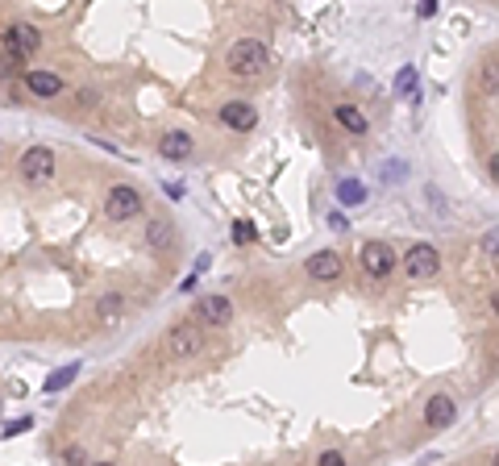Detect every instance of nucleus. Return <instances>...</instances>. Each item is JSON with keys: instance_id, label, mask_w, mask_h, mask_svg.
Wrapping results in <instances>:
<instances>
[{"instance_id": "6ab92c4d", "label": "nucleus", "mask_w": 499, "mask_h": 466, "mask_svg": "<svg viewBox=\"0 0 499 466\" xmlns=\"http://www.w3.org/2000/svg\"><path fill=\"white\" fill-rule=\"evenodd\" d=\"M75 375H79V363H67V367H58V371L46 379V396H54V392L71 388V383H75Z\"/></svg>"}, {"instance_id": "412c9836", "label": "nucleus", "mask_w": 499, "mask_h": 466, "mask_svg": "<svg viewBox=\"0 0 499 466\" xmlns=\"http://www.w3.org/2000/svg\"><path fill=\"white\" fill-rule=\"evenodd\" d=\"M29 425H33V421H29V417H21V421H12V425L4 429V438H17V433H25Z\"/></svg>"}, {"instance_id": "2eb2a0df", "label": "nucleus", "mask_w": 499, "mask_h": 466, "mask_svg": "<svg viewBox=\"0 0 499 466\" xmlns=\"http://www.w3.org/2000/svg\"><path fill=\"white\" fill-rule=\"evenodd\" d=\"M121 313H125V296H121V292H104V296L96 300V317H100L104 325H112Z\"/></svg>"}, {"instance_id": "f03ea898", "label": "nucleus", "mask_w": 499, "mask_h": 466, "mask_svg": "<svg viewBox=\"0 0 499 466\" xmlns=\"http://www.w3.org/2000/svg\"><path fill=\"white\" fill-rule=\"evenodd\" d=\"M104 213H108V221H133V217L142 213V192L129 188V183H117V188L104 196Z\"/></svg>"}, {"instance_id": "b1692460", "label": "nucleus", "mask_w": 499, "mask_h": 466, "mask_svg": "<svg viewBox=\"0 0 499 466\" xmlns=\"http://www.w3.org/2000/svg\"><path fill=\"white\" fill-rule=\"evenodd\" d=\"M167 196H171V200H183V183H167Z\"/></svg>"}, {"instance_id": "6e6552de", "label": "nucleus", "mask_w": 499, "mask_h": 466, "mask_svg": "<svg viewBox=\"0 0 499 466\" xmlns=\"http://www.w3.org/2000/svg\"><path fill=\"white\" fill-rule=\"evenodd\" d=\"M200 321L212 325V329H225V325L233 321V304H229V296H204V300H200Z\"/></svg>"}, {"instance_id": "5701e85b", "label": "nucleus", "mask_w": 499, "mask_h": 466, "mask_svg": "<svg viewBox=\"0 0 499 466\" xmlns=\"http://www.w3.org/2000/svg\"><path fill=\"white\" fill-rule=\"evenodd\" d=\"M67 463H87V454H83L79 446H71V450H67Z\"/></svg>"}, {"instance_id": "423d86ee", "label": "nucleus", "mask_w": 499, "mask_h": 466, "mask_svg": "<svg viewBox=\"0 0 499 466\" xmlns=\"http://www.w3.org/2000/svg\"><path fill=\"white\" fill-rule=\"evenodd\" d=\"M21 175H25L29 183H46V179L54 175V154H50L46 146H29V150L21 154Z\"/></svg>"}, {"instance_id": "0eeeda50", "label": "nucleus", "mask_w": 499, "mask_h": 466, "mask_svg": "<svg viewBox=\"0 0 499 466\" xmlns=\"http://www.w3.org/2000/svg\"><path fill=\"white\" fill-rule=\"evenodd\" d=\"M4 46H8L17 58H29V54H37L42 33H37L33 25H8V29H4Z\"/></svg>"}, {"instance_id": "a211bd4d", "label": "nucleus", "mask_w": 499, "mask_h": 466, "mask_svg": "<svg viewBox=\"0 0 499 466\" xmlns=\"http://www.w3.org/2000/svg\"><path fill=\"white\" fill-rule=\"evenodd\" d=\"M337 200L350 204V208H358V204H366V188H362L358 179H341V183H337Z\"/></svg>"}, {"instance_id": "aec40b11", "label": "nucleus", "mask_w": 499, "mask_h": 466, "mask_svg": "<svg viewBox=\"0 0 499 466\" xmlns=\"http://www.w3.org/2000/svg\"><path fill=\"white\" fill-rule=\"evenodd\" d=\"M254 238H258L254 221H233V242H237V246H250Z\"/></svg>"}, {"instance_id": "f257e3e1", "label": "nucleus", "mask_w": 499, "mask_h": 466, "mask_svg": "<svg viewBox=\"0 0 499 466\" xmlns=\"http://www.w3.org/2000/svg\"><path fill=\"white\" fill-rule=\"evenodd\" d=\"M229 71L237 75V79H258L267 67H271V54H267V46L258 42V38H242V42H233L229 46Z\"/></svg>"}, {"instance_id": "1a4fd4ad", "label": "nucleus", "mask_w": 499, "mask_h": 466, "mask_svg": "<svg viewBox=\"0 0 499 466\" xmlns=\"http://www.w3.org/2000/svg\"><path fill=\"white\" fill-rule=\"evenodd\" d=\"M308 275L321 279V283H333V279L341 275V254H337V250H316V254L308 258Z\"/></svg>"}, {"instance_id": "20e7f679", "label": "nucleus", "mask_w": 499, "mask_h": 466, "mask_svg": "<svg viewBox=\"0 0 499 466\" xmlns=\"http://www.w3.org/2000/svg\"><path fill=\"white\" fill-rule=\"evenodd\" d=\"M167 350H171V358H196V354L204 350V338H200L196 321H179V325L167 333Z\"/></svg>"}, {"instance_id": "9b49d317", "label": "nucleus", "mask_w": 499, "mask_h": 466, "mask_svg": "<svg viewBox=\"0 0 499 466\" xmlns=\"http://www.w3.org/2000/svg\"><path fill=\"white\" fill-rule=\"evenodd\" d=\"M158 150H162L167 163H183V158L192 154V133H187V129H167L162 142H158Z\"/></svg>"}, {"instance_id": "7ed1b4c3", "label": "nucleus", "mask_w": 499, "mask_h": 466, "mask_svg": "<svg viewBox=\"0 0 499 466\" xmlns=\"http://www.w3.org/2000/svg\"><path fill=\"white\" fill-rule=\"evenodd\" d=\"M404 271H408L412 279H433V275L441 271V254H437V246L416 242V246L404 254Z\"/></svg>"}, {"instance_id": "4468645a", "label": "nucleus", "mask_w": 499, "mask_h": 466, "mask_svg": "<svg viewBox=\"0 0 499 466\" xmlns=\"http://www.w3.org/2000/svg\"><path fill=\"white\" fill-rule=\"evenodd\" d=\"M146 246L150 250H171L175 246V225L171 221H150L146 225Z\"/></svg>"}, {"instance_id": "9d476101", "label": "nucleus", "mask_w": 499, "mask_h": 466, "mask_svg": "<svg viewBox=\"0 0 499 466\" xmlns=\"http://www.w3.org/2000/svg\"><path fill=\"white\" fill-rule=\"evenodd\" d=\"M221 121H225L229 129H254V125H258V113H254V104H246V100H229V104H221Z\"/></svg>"}, {"instance_id": "f8f14e48", "label": "nucleus", "mask_w": 499, "mask_h": 466, "mask_svg": "<svg viewBox=\"0 0 499 466\" xmlns=\"http://www.w3.org/2000/svg\"><path fill=\"white\" fill-rule=\"evenodd\" d=\"M454 417H458L454 396H433V400H429V408H425L429 429H450V425H454Z\"/></svg>"}, {"instance_id": "39448f33", "label": "nucleus", "mask_w": 499, "mask_h": 466, "mask_svg": "<svg viewBox=\"0 0 499 466\" xmlns=\"http://www.w3.org/2000/svg\"><path fill=\"white\" fill-rule=\"evenodd\" d=\"M362 267H366V275L387 279V275L400 267V258H396V250H391L387 242H366V246H362Z\"/></svg>"}, {"instance_id": "f3484780", "label": "nucleus", "mask_w": 499, "mask_h": 466, "mask_svg": "<svg viewBox=\"0 0 499 466\" xmlns=\"http://www.w3.org/2000/svg\"><path fill=\"white\" fill-rule=\"evenodd\" d=\"M396 96H404V100H416V96H421V75H416V67H404V71L396 75Z\"/></svg>"}, {"instance_id": "dca6fc26", "label": "nucleus", "mask_w": 499, "mask_h": 466, "mask_svg": "<svg viewBox=\"0 0 499 466\" xmlns=\"http://www.w3.org/2000/svg\"><path fill=\"white\" fill-rule=\"evenodd\" d=\"M337 125H341V129H350L354 138H362V133L371 129V125H366V117H362L354 104H337Z\"/></svg>"}, {"instance_id": "ddd939ff", "label": "nucleus", "mask_w": 499, "mask_h": 466, "mask_svg": "<svg viewBox=\"0 0 499 466\" xmlns=\"http://www.w3.org/2000/svg\"><path fill=\"white\" fill-rule=\"evenodd\" d=\"M25 88H29L33 96L50 100V96H58V92H62V79H58L54 71H29V75H25Z\"/></svg>"}, {"instance_id": "4be33fe9", "label": "nucleus", "mask_w": 499, "mask_h": 466, "mask_svg": "<svg viewBox=\"0 0 499 466\" xmlns=\"http://www.w3.org/2000/svg\"><path fill=\"white\" fill-rule=\"evenodd\" d=\"M341 463H346V458H341L337 450H325V454H321V466H341Z\"/></svg>"}, {"instance_id": "393cba45", "label": "nucleus", "mask_w": 499, "mask_h": 466, "mask_svg": "<svg viewBox=\"0 0 499 466\" xmlns=\"http://www.w3.org/2000/svg\"><path fill=\"white\" fill-rule=\"evenodd\" d=\"M421 13H425V17H433V13H437V0H421Z\"/></svg>"}]
</instances>
